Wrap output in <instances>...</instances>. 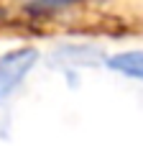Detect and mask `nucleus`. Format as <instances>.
I'll list each match as a JSON object with an SVG mask.
<instances>
[{
	"label": "nucleus",
	"instance_id": "nucleus-1",
	"mask_svg": "<svg viewBox=\"0 0 143 146\" xmlns=\"http://www.w3.org/2000/svg\"><path fill=\"white\" fill-rule=\"evenodd\" d=\"M36 59H38V51L31 49V46L13 49V51H8V54L0 56V103L8 100L18 90V85L33 69Z\"/></svg>",
	"mask_w": 143,
	"mask_h": 146
},
{
	"label": "nucleus",
	"instance_id": "nucleus-2",
	"mask_svg": "<svg viewBox=\"0 0 143 146\" xmlns=\"http://www.w3.org/2000/svg\"><path fill=\"white\" fill-rule=\"evenodd\" d=\"M107 64H110V69H115L120 74L143 80V51H123V54H115V56H110Z\"/></svg>",
	"mask_w": 143,
	"mask_h": 146
}]
</instances>
